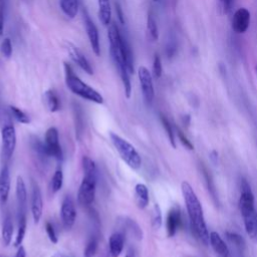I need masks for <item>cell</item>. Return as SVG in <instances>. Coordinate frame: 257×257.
Here are the masks:
<instances>
[{
    "mask_svg": "<svg viewBox=\"0 0 257 257\" xmlns=\"http://www.w3.org/2000/svg\"><path fill=\"white\" fill-rule=\"evenodd\" d=\"M181 190H182V195L185 202V206L187 209L188 217L190 220L191 231L201 243H203L204 245H208L209 232L207 229L206 222H205L202 204L198 196L196 195L194 189L187 181L182 182Z\"/></svg>",
    "mask_w": 257,
    "mask_h": 257,
    "instance_id": "1",
    "label": "cell"
},
{
    "mask_svg": "<svg viewBox=\"0 0 257 257\" xmlns=\"http://www.w3.org/2000/svg\"><path fill=\"white\" fill-rule=\"evenodd\" d=\"M65 72L66 84L72 92L85 99L95 102V104L101 105L102 102H104V97H102V95L94 88L84 83L78 76H76L72 67L68 63H65Z\"/></svg>",
    "mask_w": 257,
    "mask_h": 257,
    "instance_id": "2",
    "label": "cell"
},
{
    "mask_svg": "<svg viewBox=\"0 0 257 257\" xmlns=\"http://www.w3.org/2000/svg\"><path fill=\"white\" fill-rule=\"evenodd\" d=\"M110 138L125 163L134 170L140 169L142 166V158L136 148L127 140L113 132L110 133Z\"/></svg>",
    "mask_w": 257,
    "mask_h": 257,
    "instance_id": "3",
    "label": "cell"
},
{
    "mask_svg": "<svg viewBox=\"0 0 257 257\" xmlns=\"http://www.w3.org/2000/svg\"><path fill=\"white\" fill-rule=\"evenodd\" d=\"M96 181L97 176L84 175L78 193V202L83 205V206H88V205L92 204V202L94 201L96 192Z\"/></svg>",
    "mask_w": 257,
    "mask_h": 257,
    "instance_id": "4",
    "label": "cell"
},
{
    "mask_svg": "<svg viewBox=\"0 0 257 257\" xmlns=\"http://www.w3.org/2000/svg\"><path fill=\"white\" fill-rule=\"evenodd\" d=\"M16 130L10 120L4 122L1 128V144L2 152L5 159L9 160L14 154L16 148Z\"/></svg>",
    "mask_w": 257,
    "mask_h": 257,
    "instance_id": "5",
    "label": "cell"
},
{
    "mask_svg": "<svg viewBox=\"0 0 257 257\" xmlns=\"http://www.w3.org/2000/svg\"><path fill=\"white\" fill-rule=\"evenodd\" d=\"M44 144L48 157L55 158L58 161H62L64 159V153L60 144V136L57 128L50 127L49 129H47L44 137Z\"/></svg>",
    "mask_w": 257,
    "mask_h": 257,
    "instance_id": "6",
    "label": "cell"
},
{
    "mask_svg": "<svg viewBox=\"0 0 257 257\" xmlns=\"http://www.w3.org/2000/svg\"><path fill=\"white\" fill-rule=\"evenodd\" d=\"M138 76L140 80L141 89L144 96L145 101L148 105H151L154 97H155V89H154L153 84V77L149 70L145 67H140L138 70Z\"/></svg>",
    "mask_w": 257,
    "mask_h": 257,
    "instance_id": "7",
    "label": "cell"
},
{
    "mask_svg": "<svg viewBox=\"0 0 257 257\" xmlns=\"http://www.w3.org/2000/svg\"><path fill=\"white\" fill-rule=\"evenodd\" d=\"M61 217H62L64 227L67 230L72 229L77 219V209H76L75 201L70 195L66 196L62 203Z\"/></svg>",
    "mask_w": 257,
    "mask_h": 257,
    "instance_id": "8",
    "label": "cell"
},
{
    "mask_svg": "<svg viewBox=\"0 0 257 257\" xmlns=\"http://www.w3.org/2000/svg\"><path fill=\"white\" fill-rule=\"evenodd\" d=\"M64 46L67 50L68 55L70 56L71 60L77 65L79 66L85 73H86L87 75L91 76L93 75V71H92V68L91 66L89 65L88 61L86 60V58L84 56V54L82 53V51L72 42L70 41H65L64 42Z\"/></svg>",
    "mask_w": 257,
    "mask_h": 257,
    "instance_id": "9",
    "label": "cell"
},
{
    "mask_svg": "<svg viewBox=\"0 0 257 257\" xmlns=\"http://www.w3.org/2000/svg\"><path fill=\"white\" fill-rule=\"evenodd\" d=\"M83 19L84 24L86 30V34L91 46V49L96 57L100 56V45H99V36H98V30L93 23V21L90 19L87 11L84 8L83 10Z\"/></svg>",
    "mask_w": 257,
    "mask_h": 257,
    "instance_id": "10",
    "label": "cell"
},
{
    "mask_svg": "<svg viewBox=\"0 0 257 257\" xmlns=\"http://www.w3.org/2000/svg\"><path fill=\"white\" fill-rule=\"evenodd\" d=\"M250 25V12L247 8L242 7L235 11L232 18V29L237 33H244Z\"/></svg>",
    "mask_w": 257,
    "mask_h": 257,
    "instance_id": "11",
    "label": "cell"
},
{
    "mask_svg": "<svg viewBox=\"0 0 257 257\" xmlns=\"http://www.w3.org/2000/svg\"><path fill=\"white\" fill-rule=\"evenodd\" d=\"M43 212V200L42 194L37 185L33 186L32 197H31V214L34 223H38L41 219Z\"/></svg>",
    "mask_w": 257,
    "mask_h": 257,
    "instance_id": "12",
    "label": "cell"
},
{
    "mask_svg": "<svg viewBox=\"0 0 257 257\" xmlns=\"http://www.w3.org/2000/svg\"><path fill=\"white\" fill-rule=\"evenodd\" d=\"M181 210L179 206H174L168 212L166 220V229L168 237H174L181 225Z\"/></svg>",
    "mask_w": 257,
    "mask_h": 257,
    "instance_id": "13",
    "label": "cell"
},
{
    "mask_svg": "<svg viewBox=\"0 0 257 257\" xmlns=\"http://www.w3.org/2000/svg\"><path fill=\"white\" fill-rule=\"evenodd\" d=\"M247 235L251 240L257 242V211L254 209L241 213Z\"/></svg>",
    "mask_w": 257,
    "mask_h": 257,
    "instance_id": "14",
    "label": "cell"
},
{
    "mask_svg": "<svg viewBox=\"0 0 257 257\" xmlns=\"http://www.w3.org/2000/svg\"><path fill=\"white\" fill-rule=\"evenodd\" d=\"M11 188V178L8 166H4L0 172V201L6 203Z\"/></svg>",
    "mask_w": 257,
    "mask_h": 257,
    "instance_id": "15",
    "label": "cell"
},
{
    "mask_svg": "<svg viewBox=\"0 0 257 257\" xmlns=\"http://www.w3.org/2000/svg\"><path fill=\"white\" fill-rule=\"evenodd\" d=\"M209 243L219 257H230V250L227 244L216 231H212L209 234Z\"/></svg>",
    "mask_w": 257,
    "mask_h": 257,
    "instance_id": "16",
    "label": "cell"
},
{
    "mask_svg": "<svg viewBox=\"0 0 257 257\" xmlns=\"http://www.w3.org/2000/svg\"><path fill=\"white\" fill-rule=\"evenodd\" d=\"M16 199L17 204L19 207V213L21 215H25V208H26V203H27V190L26 185L21 176L17 177L16 180Z\"/></svg>",
    "mask_w": 257,
    "mask_h": 257,
    "instance_id": "17",
    "label": "cell"
},
{
    "mask_svg": "<svg viewBox=\"0 0 257 257\" xmlns=\"http://www.w3.org/2000/svg\"><path fill=\"white\" fill-rule=\"evenodd\" d=\"M125 245V236L121 232H115L109 239V248L111 257H119L123 252Z\"/></svg>",
    "mask_w": 257,
    "mask_h": 257,
    "instance_id": "18",
    "label": "cell"
},
{
    "mask_svg": "<svg viewBox=\"0 0 257 257\" xmlns=\"http://www.w3.org/2000/svg\"><path fill=\"white\" fill-rule=\"evenodd\" d=\"M120 47H121V55H122V58L124 60V63H125L127 69L129 71L130 75H132V74L135 73L133 53H132V49H131V46H130L129 42L123 36H121Z\"/></svg>",
    "mask_w": 257,
    "mask_h": 257,
    "instance_id": "19",
    "label": "cell"
},
{
    "mask_svg": "<svg viewBox=\"0 0 257 257\" xmlns=\"http://www.w3.org/2000/svg\"><path fill=\"white\" fill-rule=\"evenodd\" d=\"M135 200L137 206L140 209H145L149 205L150 197H149V189L145 184L139 183L135 187Z\"/></svg>",
    "mask_w": 257,
    "mask_h": 257,
    "instance_id": "20",
    "label": "cell"
},
{
    "mask_svg": "<svg viewBox=\"0 0 257 257\" xmlns=\"http://www.w3.org/2000/svg\"><path fill=\"white\" fill-rule=\"evenodd\" d=\"M98 4V17L105 26H109L111 24L112 17V8L110 0H97Z\"/></svg>",
    "mask_w": 257,
    "mask_h": 257,
    "instance_id": "21",
    "label": "cell"
},
{
    "mask_svg": "<svg viewBox=\"0 0 257 257\" xmlns=\"http://www.w3.org/2000/svg\"><path fill=\"white\" fill-rule=\"evenodd\" d=\"M44 101L47 109L51 113H56L61 110V100L58 93L54 89H48L44 93Z\"/></svg>",
    "mask_w": 257,
    "mask_h": 257,
    "instance_id": "22",
    "label": "cell"
},
{
    "mask_svg": "<svg viewBox=\"0 0 257 257\" xmlns=\"http://www.w3.org/2000/svg\"><path fill=\"white\" fill-rule=\"evenodd\" d=\"M13 233H14V227H13L12 218L8 215L4 218V221L2 224V230H1L2 242L5 246H8L11 244Z\"/></svg>",
    "mask_w": 257,
    "mask_h": 257,
    "instance_id": "23",
    "label": "cell"
},
{
    "mask_svg": "<svg viewBox=\"0 0 257 257\" xmlns=\"http://www.w3.org/2000/svg\"><path fill=\"white\" fill-rule=\"evenodd\" d=\"M60 5L68 17L75 18L77 16L79 12V0H61Z\"/></svg>",
    "mask_w": 257,
    "mask_h": 257,
    "instance_id": "24",
    "label": "cell"
},
{
    "mask_svg": "<svg viewBox=\"0 0 257 257\" xmlns=\"http://www.w3.org/2000/svg\"><path fill=\"white\" fill-rule=\"evenodd\" d=\"M160 121H161V123H162L163 128H164L165 131H166V134H167V137H168V139H169V141H170L171 146L175 149V148L177 147V145H176V140H175V133H174V130H173V127H172L170 121H169V120L167 119V117L164 116V115H160Z\"/></svg>",
    "mask_w": 257,
    "mask_h": 257,
    "instance_id": "25",
    "label": "cell"
},
{
    "mask_svg": "<svg viewBox=\"0 0 257 257\" xmlns=\"http://www.w3.org/2000/svg\"><path fill=\"white\" fill-rule=\"evenodd\" d=\"M26 217L25 215H21L19 218V224H18V230H17V235L15 237V241H14V246L15 247H19L21 246L25 233H26Z\"/></svg>",
    "mask_w": 257,
    "mask_h": 257,
    "instance_id": "26",
    "label": "cell"
},
{
    "mask_svg": "<svg viewBox=\"0 0 257 257\" xmlns=\"http://www.w3.org/2000/svg\"><path fill=\"white\" fill-rule=\"evenodd\" d=\"M147 28L150 33V36L153 40H158L159 38V31H158V25L155 20V17L152 13L148 14L147 18Z\"/></svg>",
    "mask_w": 257,
    "mask_h": 257,
    "instance_id": "27",
    "label": "cell"
},
{
    "mask_svg": "<svg viewBox=\"0 0 257 257\" xmlns=\"http://www.w3.org/2000/svg\"><path fill=\"white\" fill-rule=\"evenodd\" d=\"M83 169H84V175L97 176L96 165L94 161L87 156L83 157Z\"/></svg>",
    "mask_w": 257,
    "mask_h": 257,
    "instance_id": "28",
    "label": "cell"
},
{
    "mask_svg": "<svg viewBox=\"0 0 257 257\" xmlns=\"http://www.w3.org/2000/svg\"><path fill=\"white\" fill-rule=\"evenodd\" d=\"M162 226V211L158 204L154 205L153 212H152V227L158 230Z\"/></svg>",
    "mask_w": 257,
    "mask_h": 257,
    "instance_id": "29",
    "label": "cell"
},
{
    "mask_svg": "<svg viewBox=\"0 0 257 257\" xmlns=\"http://www.w3.org/2000/svg\"><path fill=\"white\" fill-rule=\"evenodd\" d=\"M64 185V173L62 170H57L51 178V190L54 193H58Z\"/></svg>",
    "mask_w": 257,
    "mask_h": 257,
    "instance_id": "30",
    "label": "cell"
},
{
    "mask_svg": "<svg viewBox=\"0 0 257 257\" xmlns=\"http://www.w3.org/2000/svg\"><path fill=\"white\" fill-rule=\"evenodd\" d=\"M10 112H11V116H13V118L20 124H24L27 125L30 123V119L29 117L20 109L14 107V106H10Z\"/></svg>",
    "mask_w": 257,
    "mask_h": 257,
    "instance_id": "31",
    "label": "cell"
},
{
    "mask_svg": "<svg viewBox=\"0 0 257 257\" xmlns=\"http://www.w3.org/2000/svg\"><path fill=\"white\" fill-rule=\"evenodd\" d=\"M97 239L95 237H92L88 240V242L86 245L85 251H84V257H94L97 251Z\"/></svg>",
    "mask_w": 257,
    "mask_h": 257,
    "instance_id": "32",
    "label": "cell"
},
{
    "mask_svg": "<svg viewBox=\"0 0 257 257\" xmlns=\"http://www.w3.org/2000/svg\"><path fill=\"white\" fill-rule=\"evenodd\" d=\"M126 220H127V221H125V223H126L127 227L129 228V230L133 233V235H134L137 239L141 240V239L143 238V232H142L141 227H140L134 220H132V219L126 218Z\"/></svg>",
    "mask_w": 257,
    "mask_h": 257,
    "instance_id": "33",
    "label": "cell"
},
{
    "mask_svg": "<svg viewBox=\"0 0 257 257\" xmlns=\"http://www.w3.org/2000/svg\"><path fill=\"white\" fill-rule=\"evenodd\" d=\"M226 236H227V239L234 245L236 246L237 248H239V250H241L244 245H245V242H244V239L237 233H234V232H227L226 233Z\"/></svg>",
    "mask_w": 257,
    "mask_h": 257,
    "instance_id": "34",
    "label": "cell"
},
{
    "mask_svg": "<svg viewBox=\"0 0 257 257\" xmlns=\"http://www.w3.org/2000/svg\"><path fill=\"white\" fill-rule=\"evenodd\" d=\"M0 50H1V54L6 59H9L12 56L13 49H12L11 40L9 38H4L3 39V41L1 42V45H0Z\"/></svg>",
    "mask_w": 257,
    "mask_h": 257,
    "instance_id": "35",
    "label": "cell"
},
{
    "mask_svg": "<svg viewBox=\"0 0 257 257\" xmlns=\"http://www.w3.org/2000/svg\"><path fill=\"white\" fill-rule=\"evenodd\" d=\"M163 73V68H162V62L161 59L158 55L155 56L153 62V76L155 79H160Z\"/></svg>",
    "mask_w": 257,
    "mask_h": 257,
    "instance_id": "36",
    "label": "cell"
},
{
    "mask_svg": "<svg viewBox=\"0 0 257 257\" xmlns=\"http://www.w3.org/2000/svg\"><path fill=\"white\" fill-rule=\"evenodd\" d=\"M45 231H46V234H47L50 242H53L54 244H57L59 242V237L57 235L56 229H55L54 225L50 222L45 223Z\"/></svg>",
    "mask_w": 257,
    "mask_h": 257,
    "instance_id": "37",
    "label": "cell"
},
{
    "mask_svg": "<svg viewBox=\"0 0 257 257\" xmlns=\"http://www.w3.org/2000/svg\"><path fill=\"white\" fill-rule=\"evenodd\" d=\"M220 10L223 14H228L233 7L234 0H218Z\"/></svg>",
    "mask_w": 257,
    "mask_h": 257,
    "instance_id": "38",
    "label": "cell"
},
{
    "mask_svg": "<svg viewBox=\"0 0 257 257\" xmlns=\"http://www.w3.org/2000/svg\"><path fill=\"white\" fill-rule=\"evenodd\" d=\"M176 132H177V136L179 138V140L181 141L182 145L185 146V148H187L188 150L192 151L194 149L191 141H189V139L186 137V135L183 133V131H181L179 128H176Z\"/></svg>",
    "mask_w": 257,
    "mask_h": 257,
    "instance_id": "39",
    "label": "cell"
},
{
    "mask_svg": "<svg viewBox=\"0 0 257 257\" xmlns=\"http://www.w3.org/2000/svg\"><path fill=\"white\" fill-rule=\"evenodd\" d=\"M4 30V5L0 3V35L3 34Z\"/></svg>",
    "mask_w": 257,
    "mask_h": 257,
    "instance_id": "40",
    "label": "cell"
},
{
    "mask_svg": "<svg viewBox=\"0 0 257 257\" xmlns=\"http://www.w3.org/2000/svg\"><path fill=\"white\" fill-rule=\"evenodd\" d=\"M177 51V45L174 42H171L168 44L167 48H166V54L168 56V58H173Z\"/></svg>",
    "mask_w": 257,
    "mask_h": 257,
    "instance_id": "41",
    "label": "cell"
},
{
    "mask_svg": "<svg viewBox=\"0 0 257 257\" xmlns=\"http://www.w3.org/2000/svg\"><path fill=\"white\" fill-rule=\"evenodd\" d=\"M115 6H116V12H117V16H118L119 21L122 24H125V15H124V12H123V9H122L121 5L119 3H116Z\"/></svg>",
    "mask_w": 257,
    "mask_h": 257,
    "instance_id": "42",
    "label": "cell"
},
{
    "mask_svg": "<svg viewBox=\"0 0 257 257\" xmlns=\"http://www.w3.org/2000/svg\"><path fill=\"white\" fill-rule=\"evenodd\" d=\"M15 257H26V251H25V248L22 245L18 247V250H17V253H16Z\"/></svg>",
    "mask_w": 257,
    "mask_h": 257,
    "instance_id": "43",
    "label": "cell"
},
{
    "mask_svg": "<svg viewBox=\"0 0 257 257\" xmlns=\"http://www.w3.org/2000/svg\"><path fill=\"white\" fill-rule=\"evenodd\" d=\"M211 159H212V161L216 164L217 163V161H218V154H217V152L216 151H213L212 152V154H211Z\"/></svg>",
    "mask_w": 257,
    "mask_h": 257,
    "instance_id": "44",
    "label": "cell"
},
{
    "mask_svg": "<svg viewBox=\"0 0 257 257\" xmlns=\"http://www.w3.org/2000/svg\"><path fill=\"white\" fill-rule=\"evenodd\" d=\"M125 257H136L135 256V253H134V251H132V250H129L128 252H127V254H126V256Z\"/></svg>",
    "mask_w": 257,
    "mask_h": 257,
    "instance_id": "45",
    "label": "cell"
},
{
    "mask_svg": "<svg viewBox=\"0 0 257 257\" xmlns=\"http://www.w3.org/2000/svg\"><path fill=\"white\" fill-rule=\"evenodd\" d=\"M51 257H69V256H67L64 253H57V254H55L54 256H51Z\"/></svg>",
    "mask_w": 257,
    "mask_h": 257,
    "instance_id": "46",
    "label": "cell"
},
{
    "mask_svg": "<svg viewBox=\"0 0 257 257\" xmlns=\"http://www.w3.org/2000/svg\"><path fill=\"white\" fill-rule=\"evenodd\" d=\"M3 1V0H0V2H2Z\"/></svg>",
    "mask_w": 257,
    "mask_h": 257,
    "instance_id": "47",
    "label": "cell"
},
{
    "mask_svg": "<svg viewBox=\"0 0 257 257\" xmlns=\"http://www.w3.org/2000/svg\"><path fill=\"white\" fill-rule=\"evenodd\" d=\"M256 74H257V67H256Z\"/></svg>",
    "mask_w": 257,
    "mask_h": 257,
    "instance_id": "48",
    "label": "cell"
},
{
    "mask_svg": "<svg viewBox=\"0 0 257 257\" xmlns=\"http://www.w3.org/2000/svg\"><path fill=\"white\" fill-rule=\"evenodd\" d=\"M154 1H158V0H154Z\"/></svg>",
    "mask_w": 257,
    "mask_h": 257,
    "instance_id": "49",
    "label": "cell"
},
{
    "mask_svg": "<svg viewBox=\"0 0 257 257\" xmlns=\"http://www.w3.org/2000/svg\"><path fill=\"white\" fill-rule=\"evenodd\" d=\"M0 119H1V115H0Z\"/></svg>",
    "mask_w": 257,
    "mask_h": 257,
    "instance_id": "50",
    "label": "cell"
}]
</instances>
